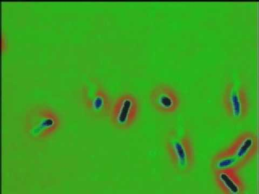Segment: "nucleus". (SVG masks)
<instances>
[{
	"instance_id": "obj_9",
	"label": "nucleus",
	"mask_w": 259,
	"mask_h": 194,
	"mask_svg": "<svg viewBox=\"0 0 259 194\" xmlns=\"http://www.w3.org/2000/svg\"><path fill=\"white\" fill-rule=\"evenodd\" d=\"M245 165L234 156L228 149L219 153L212 160L211 168L213 172L233 171L237 172Z\"/></svg>"
},
{
	"instance_id": "obj_10",
	"label": "nucleus",
	"mask_w": 259,
	"mask_h": 194,
	"mask_svg": "<svg viewBox=\"0 0 259 194\" xmlns=\"http://www.w3.org/2000/svg\"><path fill=\"white\" fill-rule=\"evenodd\" d=\"M6 40L5 36L3 34L2 36V51H4L6 50Z\"/></svg>"
},
{
	"instance_id": "obj_1",
	"label": "nucleus",
	"mask_w": 259,
	"mask_h": 194,
	"mask_svg": "<svg viewBox=\"0 0 259 194\" xmlns=\"http://www.w3.org/2000/svg\"><path fill=\"white\" fill-rule=\"evenodd\" d=\"M60 126L58 113L50 107L38 105L27 112L24 121V132L30 140H44L53 135Z\"/></svg>"
},
{
	"instance_id": "obj_6",
	"label": "nucleus",
	"mask_w": 259,
	"mask_h": 194,
	"mask_svg": "<svg viewBox=\"0 0 259 194\" xmlns=\"http://www.w3.org/2000/svg\"><path fill=\"white\" fill-rule=\"evenodd\" d=\"M149 102L154 109L165 115L174 114L181 105L179 94L173 87L166 84H160L152 88Z\"/></svg>"
},
{
	"instance_id": "obj_7",
	"label": "nucleus",
	"mask_w": 259,
	"mask_h": 194,
	"mask_svg": "<svg viewBox=\"0 0 259 194\" xmlns=\"http://www.w3.org/2000/svg\"><path fill=\"white\" fill-rule=\"evenodd\" d=\"M257 144L256 135L247 132L239 135L228 149L234 156L246 165L255 156Z\"/></svg>"
},
{
	"instance_id": "obj_3",
	"label": "nucleus",
	"mask_w": 259,
	"mask_h": 194,
	"mask_svg": "<svg viewBox=\"0 0 259 194\" xmlns=\"http://www.w3.org/2000/svg\"><path fill=\"white\" fill-rule=\"evenodd\" d=\"M140 112V104L136 95L131 93L121 94L111 107L110 123L118 130H127L136 123Z\"/></svg>"
},
{
	"instance_id": "obj_8",
	"label": "nucleus",
	"mask_w": 259,
	"mask_h": 194,
	"mask_svg": "<svg viewBox=\"0 0 259 194\" xmlns=\"http://www.w3.org/2000/svg\"><path fill=\"white\" fill-rule=\"evenodd\" d=\"M214 180L218 187L225 194H243L245 184L236 171L214 172Z\"/></svg>"
},
{
	"instance_id": "obj_2",
	"label": "nucleus",
	"mask_w": 259,
	"mask_h": 194,
	"mask_svg": "<svg viewBox=\"0 0 259 194\" xmlns=\"http://www.w3.org/2000/svg\"><path fill=\"white\" fill-rule=\"evenodd\" d=\"M165 147L170 161L178 174L189 173L195 161L193 143L187 132L173 131L166 136Z\"/></svg>"
},
{
	"instance_id": "obj_5",
	"label": "nucleus",
	"mask_w": 259,
	"mask_h": 194,
	"mask_svg": "<svg viewBox=\"0 0 259 194\" xmlns=\"http://www.w3.org/2000/svg\"><path fill=\"white\" fill-rule=\"evenodd\" d=\"M82 101L89 113L97 118H103L109 114L111 108L110 95L99 83L96 82L85 85L82 88Z\"/></svg>"
},
{
	"instance_id": "obj_4",
	"label": "nucleus",
	"mask_w": 259,
	"mask_h": 194,
	"mask_svg": "<svg viewBox=\"0 0 259 194\" xmlns=\"http://www.w3.org/2000/svg\"><path fill=\"white\" fill-rule=\"evenodd\" d=\"M223 105L227 115L233 121L240 122L248 116L250 102L244 86L230 82L225 87Z\"/></svg>"
}]
</instances>
